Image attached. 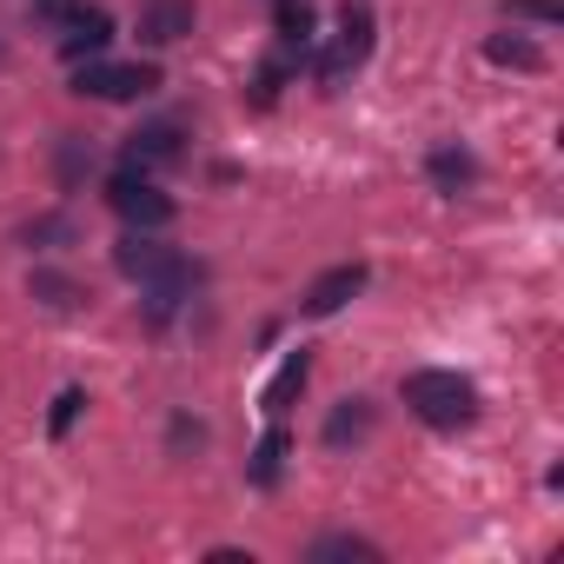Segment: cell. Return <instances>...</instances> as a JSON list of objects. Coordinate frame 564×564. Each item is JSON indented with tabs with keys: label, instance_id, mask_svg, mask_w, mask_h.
I'll use <instances>...</instances> for the list:
<instances>
[{
	"label": "cell",
	"instance_id": "1",
	"mask_svg": "<svg viewBox=\"0 0 564 564\" xmlns=\"http://www.w3.org/2000/svg\"><path fill=\"white\" fill-rule=\"evenodd\" d=\"M399 392H405L412 419H425L432 432H458V425L478 419V392H471L465 372H405Z\"/></svg>",
	"mask_w": 564,
	"mask_h": 564
},
{
	"label": "cell",
	"instance_id": "2",
	"mask_svg": "<svg viewBox=\"0 0 564 564\" xmlns=\"http://www.w3.org/2000/svg\"><path fill=\"white\" fill-rule=\"evenodd\" d=\"M160 87V67H147V61H80L74 67V94H87V100H147Z\"/></svg>",
	"mask_w": 564,
	"mask_h": 564
},
{
	"label": "cell",
	"instance_id": "3",
	"mask_svg": "<svg viewBox=\"0 0 564 564\" xmlns=\"http://www.w3.org/2000/svg\"><path fill=\"white\" fill-rule=\"evenodd\" d=\"M107 199H113V213L127 219V226H140V232H153V226H166L173 219V199L140 173V166H127V173H113V186H107Z\"/></svg>",
	"mask_w": 564,
	"mask_h": 564
},
{
	"label": "cell",
	"instance_id": "4",
	"mask_svg": "<svg viewBox=\"0 0 564 564\" xmlns=\"http://www.w3.org/2000/svg\"><path fill=\"white\" fill-rule=\"evenodd\" d=\"M366 54H372V8H366V0H346V8H339V41H333L319 80H346Z\"/></svg>",
	"mask_w": 564,
	"mask_h": 564
},
{
	"label": "cell",
	"instance_id": "5",
	"mask_svg": "<svg viewBox=\"0 0 564 564\" xmlns=\"http://www.w3.org/2000/svg\"><path fill=\"white\" fill-rule=\"evenodd\" d=\"M359 293H366V265H333V272H319L313 286H306L300 306H306V319H333V313L352 306Z\"/></svg>",
	"mask_w": 564,
	"mask_h": 564
},
{
	"label": "cell",
	"instance_id": "6",
	"mask_svg": "<svg viewBox=\"0 0 564 564\" xmlns=\"http://www.w3.org/2000/svg\"><path fill=\"white\" fill-rule=\"evenodd\" d=\"M61 28H67V34H61V54H67L74 67L94 61V54H107V41H113V14H100V8H74Z\"/></svg>",
	"mask_w": 564,
	"mask_h": 564
},
{
	"label": "cell",
	"instance_id": "7",
	"mask_svg": "<svg viewBox=\"0 0 564 564\" xmlns=\"http://www.w3.org/2000/svg\"><path fill=\"white\" fill-rule=\"evenodd\" d=\"M193 34V0H147L140 8V41L147 47H173Z\"/></svg>",
	"mask_w": 564,
	"mask_h": 564
},
{
	"label": "cell",
	"instance_id": "8",
	"mask_svg": "<svg viewBox=\"0 0 564 564\" xmlns=\"http://www.w3.org/2000/svg\"><path fill=\"white\" fill-rule=\"evenodd\" d=\"M113 265H120L127 279H140V286H147L153 272H166V265H173V252H166V246H153L147 232H127V239L113 246Z\"/></svg>",
	"mask_w": 564,
	"mask_h": 564
},
{
	"label": "cell",
	"instance_id": "9",
	"mask_svg": "<svg viewBox=\"0 0 564 564\" xmlns=\"http://www.w3.org/2000/svg\"><path fill=\"white\" fill-rule=\"evenodd\" d=\"M127 160L147 173V166H166V160H180V127L173 120H153V127H140L133 140H127Z\"/></svg>",
	"mask_w": 564,
	"mask_h": 564
},
{
	"label": "cell",
	"instance_id": "10",
	"mask_svg": "<svg viewBox=\"0 0 564 564\" xmlns=\"http://www.w3.org/2000/svg\"><path fill=\"white\" fill-rule=\"evenodd\" d=\"M313 34H319V21H313V0H279V47H286V61L300 54H313Z\"/></svg>",
	"mask_w": 564,
	"mask_h": 564
},
{
	"label": "cell",
	"instance_id": "11",
	"mask_svg": "<svg viewBox=\"0 0 564 564\" xmlns=\"http://www.w3.org/2000/svg\"><path fill=\"white\" fill-rule=\"evenodd\" d=\"M425 173H432L438 193H465V186L478 180V160H471L465 147H432V153H425Z\"/></svg>",
	"mask_w": 564,
	"mask_h": 564
},
{
	"label": "cell",
	"instance_id": "12",
	"mask_svg": "<svg viewBox=\"0 0 564 564\" xmlns=\"http://www.w3.org/2000/svg\"><path fill=\"white\" fill-rule=\"evenodd\" d=\"M300 386H306V346H300L286 366H279V372H272V386L259 392V412H265V419H286V405L300 399Z\"/></svg>",
	"mask_w": 564,
	"mask_h": 564
},
{
	"label": "cell",
	"instance_id": "13",
	"mask_svg": "<svg viewBox=\"0 0 564 564\" xmlns=\"http://www.w3.org/2000/svg\"><path fill=\"white\" fill-rule=\"evenodd\" d=\"M366 432H372V399H339L333 419H326V445L346 452V445H359Z\"/></svg>",
	"mask_w": 564,
	"mask_h": 564
},
{
	"label": "cell",
	"instance_id": "14",
	"mask_svg": "<svg viewBox=\"0 0 564 564\" xmlns=\"http://www.w3.org/2000/svg\"><path fill=\"white\" fill-rule=\"evenodd\" d=\"M286 445H293V438H286V425L272 419V425H265V438H259V452H252V465H246V478H252V485H279V471H286Z\"/></svg>",
	"mask_w": 564,
	"mask_h": 564
},
{
	"label": "cell",
	"instance_id": "15",
	"mask_svg": "<svg viewBox=\"0 0 564 564\" xmlns=\"http://www.w3.org/2000/svg\"><path fill=\"white\" fill-rule=\"evenodd\" d=\"M485 61H491V67H518V74H538V67H544V54H538L524 34H491V41H485Z\"/></svg>",
	"mask_w": 564,
	"mask_h": 564
},
{
	"label": "cell",
	"instance_id": "16",
	"mask_svg": "<svg viewBox=\"0 0 564 564\" xmlns=\"http://www.w3.org/2000/svg\"><path fill=\"white\" fill-rule=\"evenodd\" d=\"M28 293H34L41 306H54V313H67V306H80V300H87L67 272H34V279H28Z\"/></svg>",
	"mask_w": 564,
	"mask_h": 564
},
{
	"label": "cell",
	"instance_id": "17",
	"mask_svg": "<svg viewBox=\"0 0 564 564\" xmlns=\"http://www.w3.org/2000/svg\"><path fill=\"white\" fill-rule=\"evenodd\" d=\"M87 173H94V147H87L80 133H67V140H61V186H80Z\"/></svg>",
	"mask_w": 564,
	"mask_h": 564
},
{
	"label": "cell",
	"instance_id": "18",
	"mask_svg": "<svg viewBox=\"0 0 564 564\" xmlns=\"http://www.w3.org/2000/svg\"><path fill=\"white\" fill-rule=\"evenodd\" d=\"M306 557H313V564H326V557H359V564H379V544H366V538H319Z\"/></svg>",
	"mask_w": 564,
	"mask_h": 564
},
{
	"label": "cell",
	"instance_id": "19",
	"mask_svg": "<svg viewBox=\"0 0 564 564\" xmlns=\"http://www.w3.org/2000/svg\"><path fill=\"white\" fill-rule=\"evenodd\" d=\"M505 14H511V21H538V28H557V21H564L557 0H505Z\"/></svg>",
	"mask_w": 564,
	"mask_h": 564
},
{
	"label": "cell",
	"instance_id": "20",
	"mask_svg": "<svg viewBox=\"0 0 564 564\" xmlns=\"http://www.w3.org/2000/svg\"><path fill=\"white\" fill-rule=\"evenodd\" d=\"M80 405H87V392H80V386H67V392L54 399V419H47V425H54V438H67V432H74V419H80Z\"/></svg>",
	"mask_w": 564,
	"mask_h": 564
},
{
	"label": "cell",
	"instance_id": "21",
	"mask_svg": "<svg viewBox=\"0 0 564 564\" xmlns=\"http://www.w3.org/2000/svg\"><path fill=\"white\" fill-rule=\"evenodd\" d=\"M34 239H74V226H67V219H34V226H28V246H34Z\"/></svg>",
	"mask_w": 564,
	"mask_h": 564
},
{
	"label": "cell",
	"instance_id": "22",
	"mask_svg": "<svg viewBox=\"0 0 564 564\" xmlns=\"http://www.w3.org/2000/svg\"><path fill=\"white\" fill-rule=\"evenodd\" d=\"M173 445H206V432L193 419H173Z\"/></svg>",
	"mask_w": 564,
	"mask_h": 564
},
{
	"label": "cell",
	"instance_id": "23",
	"mask_svg": "<svg viewBox=\"0 0 564 564\" xmlns=\"http://www.w3.org/2000/svg\"><path fill=\"white\" fill-rule=\"evenodd\" d=\"M0 54H8V47H0Z\"/></svg>",
	"mask_w": 564,
	"mask_h": 564
}]
</instances>
